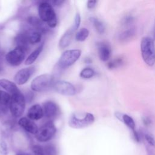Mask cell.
Masks as SVG:
<instances>
[{
  "label": "cell",
  "instance_id": "obj_18",
  "mask_svg": "<svg viewBox=\"0 0 155 155\" xmlns=\"http://www.w3.org/2000/svg\"><path fill=\"white\" fill-rule=\"evenodd\" d=\"M98 53L101 60L103 61H107L111 54V48L110 45L104 42L98 44Z\"/></svg>",
  "mask_w": 155,
  "mask_h": 155
},
{
  "label": "cell",
  "instance_id": "obj_12",
  "mask_svg": "<svg viewBox=\"0 0 155 155\" xmlns=\"http://www.w3.org/2000/svg\"><path fill=\"white\" fill-rule=\"evenodd\" d=\"M18 124L24 130L31 134H35L38 130L37 125L32 120L28 119V117H23L20 118L18 120Z\"/></svg>",
  "mask_w": 155,
  "mask_h": 155
},
{
  "label": "cell",
  "instance_id": "obj_9",
  "mask_svg": "<svg viewBox=\"0 0 155 155\" xmlns=\"http://www.w3.org/2000/svg\"><path fill=\"white\" fill-rule=\"evenodd\" d=\"M53 87L57 93L64 96H74L76 93L74 86L71 83L65 81L55 82Z\"/></svg>",
  "mask_w": 155,
  "mask_h": 155
},
{
  "label": "cell",
  "instance_id": "obj_23",
  "mask_svg": "<svg viewBox=\"0 0 155 155\" xmlns=\"http://www.w3.org/2000/svg\"><path fill=\"white\" fill-rule=\"evenodd\" d=\"M90 20L92 22V24H93L94 27H95L96 31L99 33L102 34L104 32V31H105L104 25L100 20H99L98 19H97L96 18H94V17L90 18Z\"/></svg>",
  "mask_w": 155,
  "mask_h": 155
},
{
  "label": "cell",
  "instance_id": "obj_7",
  "mask_svg": "<svg viewBox=\"0 0 155 155\" xmlns=\"http://www.w3.org/2000/svg\"><path fill=\"white\" fill-rule=\"evenodd\" d=\"M53 81V76L50 74H42L35 78L31 82V88L36 92H42L47 90Z\"/></svg>",
  "mask_w": 155,
  "mask_h": 155
},
{
  "label": "cell",
  "instance_id": "obj_21",
  "mask_svg": "<svg viewBox=\"0 0 155 155\" xmlns=\"http://www.w3.org/2000/svg\"><path fill=\"white\" fill-rule=\"evenodd\" d=\"M89 35V31L86 28H81L75 34V39L77 41H84Z\"/></svg>",
  "mask_w": 155,
  "mask_h": 155
},
{
  "label": "cell",
  "instance_id": "obj_2",
  "mask_svg": "<svg viewBox=\"0 0 155 155\" xmlns=\"http://www.w3.org/2000/svg\"><path fill=\"white\" fill-rule=\"evenodd\" d=\"M94 121V116L90 113H73L69 118L68 125L76 129L83 128L91 125Z\"/></svg>",
  "mask_w": 155,
  "mask_h": 155
},
{
  "label": "cell",
  "instance_id": "obj_20",
  "mask_svg": "<svg viewBox=\"0 0 155 155\" xmlns=\"http://www.w3.org/2000/svg\"><path fill=\"white\" fill-rule=\"evenodd\" d=\"M42 33L36 30L28 33V41L30 44H36L39 43L41 40Z\"/></svg>",
  "mask_w": 155,
  "mask_h": 155
},
{
  "label": "cell",
  "instance_id": "obj_22",
  "mask_svg": "<svg viewBox=\"0 0 155 155\" xmlns=\"http://www.w3.org/2000/svg\"><path fill=\"white\" fill-rule=\"evenodd\" d=\"M44 155H57L58 150L53 143H49L42 147Z\"/></svg>",
  "mask_w": 155,
  "mask_h": 155
},
{
  "label": "cell",
  "instance_id": "obj_32",
  "mask_svg": "<svg viewBox=\"0 0 155 155\" xmlns=\"http://www.w3.org/2000/svg\"><path fill=\"white\" fill-rule=\"evenodd\" d=\"M96 3H97V1H95V0L88 1L87 3V7L88 9H92L94 8V7L96 5Z\"/></svg>",
  "mask_w": 155,
  "mask_h": 155
},
{
  "label": "cell",
  "instance_id": "obj_34",
  "mask_svg": "<svg viewBox=\"0 0 155 155\" xmlns=\"http://www.w3.org/2000/svg\"><path fill=\"white\" fill-rule=\"evenodd\" d=\"M143 122H144V123H145V124H146V125H148V124H150V119L149 118H147V117H146V118H145V119L143 120Z\"/></svg>",
  "mask_w": 155,
  "mask_h": 155
},
{
  "label": "cell",
  "instance_id": "obj_19",
  "mask_svg": "<svg viewBox=\"0 0 155 155\" xmlns=\"http://www.w3.org/2000/svg\"><path fill=\"white\" fill-rule=\"evenodd\" d=\"M43 47H44V43L41 44L33 51H32L31 53H30L28 55V56L26 60L25 61V64L27 65L32 64L37 59L40 53L42 52Z\"/></svg>",
  "mask_w": 155,
  "mask_h": 155
},
{
  "label": "cell",
  "instance_id": "obj_35",
  "mask_svg": "<svg viewBox=\"0 0 155 155\" xmlns=\"http://www.w3.org/2000/svg\"><path fill=\"white\" fill-rule=\"evenodd\" d=\"M16 155H32L28 153H25V152H19Z\"/></svg>",
  "mask_w": 155,
  "mask_h": 155
},
{
  "label": "cell",
  "instance_id": "obj_3",
  "mask_svg": "<svg viewBox=\"0 0 155 155\" xmlns=\"http://www.w3.org/2000/svg\"><path fill=\"white\" fill-rule=\"evenodd\" d=\"M38 13L41 21L46 22L47 25L54 28L57 25V18L53 6L47 2H41L38 7Z\"/></svg>",
  "mask_w": 155,
  "mask_h": 155
},
{
  "label": "cell",
  "instance_id": "obj_8",
  "mask_svg": "<svg viewBox=\"0 0 155 155\" xmlns=\"http://www.w3.org/2000/svg\"><path fill=\"white\" fill-rule=\"evenodd\" d=\"M25 51L23 48L16 46L5 55V60L7 62L13 67L19 65L25 59Z\"/></svg>",
  "mask_w": 155,
  "mask_h": 155
},
{
  "label": "cell",
  "instance_id": "obj_26",
  "mask_svg": "<svg viewBox=\"0 0 155 155\" xmlns=\"http://www.w3.org/2000/svg\"><path fill=\"white\" fill-rule=\"evenodd\" d=\"M130 129L133 131L135 130V123L134 120L130 116L127 114H123L121 119Z\"/></svg>",
  "mask_w": 155,
  "mask_h": 155
},
{
  "label": "cell",
  "instance_id": "obj_15",
  "mask_svg": "<svg viewBox=\"0 0 155 155\" xmlns=\"http://www.w3.org/2000/svg\"><path fill=\"white\" fill-rule=\"evenodd\" d=\"M0 87L4 88L6 92L12 95L20 92V90L17 87L15 83L6 79H0Z\"/></svg>",
  "mask_w": 155,
  "mask_h": 155
},
{
  "label": "cell",
  "instance_id": "obj_17",
  "mask_svg": "<svg viewBox=\"0 0 155 155\" xmlns=\"http://www.w3.org/2000/svg\"><path fill=\"white\" fill-rule=\"evenodd\" d=\"M11 99V96L6 91L0 90V114L6 113Z\"/></svg>",
  "mask_w": 155,
  "mask_h": 155
},
{
  "label": "cell",
  "instance_id": "obj_13",
  "mask_svg": "<svg viewBox=\"0 0 155 155\" xmlns=\"http://www.w3.org/2000/svg\"><path fill=\"white\" fill-rule=\"evenodd\" d=\"M27 117L32 120L41 119L44 116L42 107L39 104H35L30 107L28 110Z\"/></svg>",
  "mask_w": 155,
  "mask_h": 155
},
{
  "label": "cell",
  "instance_id": "obj_31",
  "mask_svg": "<svg viewBox=\"0 0 155 155\" xmlns=\"http://www.w3.org/2000/svg\"><path fill=\"white\" fill-rule=\"evenodd\" d=\"M122 62V59H114L111 62H110L108 64V67L110 68H116L117 66L120 65Z\"/></svg>",
  "mask_w": 155,
  "mask_h": 155
},
{
  "label": "cell",
  "instance_id": "obj_1",
  "mask_svg": "<svg viewBox=\"0 0 155 155\" xmlns=\"http://www.w3.org/2000/svg\"><path fill=\"white\" fill-rule=\"evenodd\" d=\"M142 57L144 62L149 66L155 64V45L153 39L143 37L140 43Z\"/></svg>",
  "mask_w": 155,
  "mask_h": 155
},
{
  "label": "cell",
  "instance_id": "obj_25",
  "mask_svg": "<svg viewBox=\"0 0 155 155\" xmlns=\"http://www.w3.org/2000/svg\"><path fill=\"white\" fill-rule=\"evenodd\" d=\"M79 75L83 79H89L94 75V71L90 67H86L81 70Z\"/></svg>",
  "mask_w": 155,
  "mask_h": 155
},
{
  "label": "cell",
  "instance_id": "obj_16",
  "mask_svg": "<svg viewBox=\"0 0 155 155\" xmlns=\"http://www.w3.org/2000/svg\"><path fill=\"white\" fill-rule=\"evenodd\" d=\"M15 42L17 47L23 48L25 51L28 48L30 44L28 41V33L26 31H22L18 33L15 38Z\"/></svg>",
  "mask_w": 155,
  "mask_h": 155
},
{
  "label": "cell",
  "instance_id": "obj_4",
  "mask_svg": "<svg viewBox=\"0 0 155 155\" xmlns=\"http://www.w3.org/2000/svg\"><path fill=\"white\" fill-rule=\"evenodd\" d=\"M25 107V99L20 91L11 96L9 109L12 116L19 117L22 115Z\"/></svg>",
  "mask_w": 155,
  "mask_h": 155
},
{
  "label": "cell",
  "instance_id": "obj_30",
  "mask_svg": "<svg viewBox=\"0 0 155 155\" xmlns=\"http://www.w3.org/2000/svg\"><path fill=\"white\" fill-rule=\"evenodd\" d=\"M33 155H44L43 148L39 145H35L32 147Z\"/></svg>",
  "mask_w": 155,
  "mask_h": 155
},
{
  "label": "cell",
  "instance_id": "obj_14",
  "mask_svg": "<svg viewBox=\"0 0 155 155\" xmlns=\"http://www.w3.org/2000/svg\"><path fill=\"white\" fill-rule=\"evenodd\" d=\"M75 30L71 27L61 36L59 41V47L61 49L67 47L71 42Z\"/></svg>",
  "mask_w": 155,
  "mask_h": 155
},
{
  "label": "cell",
  "instance_id": "obj_24",
  "mask_svg": "<svg viewBox=\"0 0 155 155\" xmlns=\"http://www.w3.org/2000/svg\"><path fill=\"white\" fill-rule=\"evenodd\" d=\"M135 34V30L133 28H129L121 33L119 35V39L121 41H125L131 39Z\"/></svg>",
  "mask_w": 155,
  "mask_h": 155
},
{
  "label": "cell",
  "instance_id": "obj_10",
  "mask_svg": "<svg viewBox=\"0 0 155 155\" xmlns=\"http://www.w3.org/2000/svg\"><path fill=\"white\" fill-rule=\"evenodd\" d=\"M35 68L34 67H29L27 68H24L18 71L14 76L15 82L19 85L25 84L30 76L35 72Z\"/></svg>",
  "mask_w": 155,
  "mask_h": 155
},
{
  "label": "cell",
  "instance_id": "obj_36",
  "mask_svg": "<svg viewBox=\"0 0 155 155\" xmlns=\"http://www.w3.org/2000/svg\"><path fill=\"white\" fill-rule=\"evenodd\" d=\"M154 38L155 39V28H154Z\"/></svg>",
  "mask_w": 155,
  "mask_h": 155
},
{
  "label": "cell",
  "instance_id": "obj_5",
  "mask_svg": "<svg viewBox=\"0 0 155 155\" xmlns=\"http://www.w3.org/2000/svg\"><path fill=\"white\" fill-rule=\"evenodd\" d=\"M81 55V50L73 49L65 50L62 53L58 61V65L61 68H66L74 64Z\"/></svg>",
  "mask_w": 155,
  "mask_h": 155
},
{
  "label": "cell",
  "instance_id": "obj_11",
  "mask_svg": "<svg viewBox=\"0 0 155 155\" xmlns=\"http://www.w3.org/2000/svg\"><path fill=\"white\" fill-rule=\"evenodd\" d=\"M44 116L48 119H54L59 113V107L57 104L51 101H47L42 104Z\"/></svg>",
  "mask_w": 155,
  "mask_h": 155
},
{
  "label": "cell",
  "instance_id": "obj_29",
  "mask_svg": "<svg viewBox=\"0 0 155 155\" xmlns=\"http://www.w3.org/2000/svg\"><path fill=\"white\" fill-rule=\"evenodd\" d=\"M8 154V149L6 142L4 140H0V155H7Z\"/></svg>",
  "mask_w": 155,
  "mask_h": 155
},
{
  "label": "cell",
  "instance_id": "obj_28",
  "mask_svg": "<svg viewBox=\"0 0 155 155\" xmlns=\"http://www.w3.org/2000/svg\"><path fill=\"white\" fill-rule=\"evenodd\" d=\"M80 24H81V15L79 13H77L75 15L74 21L71 27L76 31L79 28Z\"/></svg>",
  "mask_w": 155,
  "mask_h": 155
},
{
  "label": "cell",
  "instance_id": "obj_33",
  "mask_svg": "<svg viewBox=\"0 0 155 155\" xmlns=\"http://www.w3.org/2000/svg\"><path fill=\"white\" fill-rule=\"evenodd\" d=\"M133 21V18L132 16H128L125 17L123 19V24L125 25H128V24H131Z\"/></svg>",
  "mask_w": 155,
  "mask_h": 155
},
{
  "label": "cell",
  "instance_id": "obj_27",
  "mask_svg": "<svg viewBox=\"0 0 155 155\" xmlns=\"http://www.w3.org/2000/svg\"><path fill=\"white\" fill-rule=\"evenodd\" d=\"M143 137L149 147L154 148L155 147V139L151 134L145 133L143 135Z\"/></svg>",
  "mask_w": 155,
  "mask_h": 155
},
{
  "label": "cell",
  "instance_id": "obj_6",
  "mask_svg": "<svg viewBox=\"0 0 155 155\" xmlns=\"http://www.w3.org/2000/svg\"><path fill=\"white\" fill-rule=\"evenodd\" d=\"M56 133V128L51 120H49L38 128L35 137L39 142H46L51 140Z\"/></svg>",
  "mask_w": 155,
  "mask_h": 155
}]
</instances>
